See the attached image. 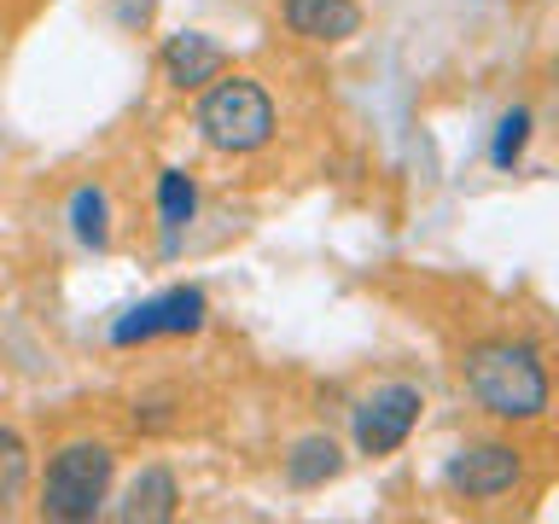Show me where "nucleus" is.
Wrapping results in <instances>:
<instances>
[{
	"mask_svg": "<svg viewBox=\"0 0 559 524\" xmlns=\"http://www.w3.org/2000/svg\"><path fill=\"white\" fill-rule=\"evenodd\" d=\"M461 379H466V396L496 419H542L554 402V379H548L542 349L519 344V338L472 344L461 361Z\"/></svg>",
	"mask_w": 559,
	"mask_h": 524,
	"instance_id": "1",
	"label": "nucleus"
},
{
	"mask_svg": "<svg viewBox=\"0 0 559 524\" xmlns=\"http://www.w3.org/2000/svg\"><path fill=\"white\" fill-rule=\"evenodd\" d=\"M192 122H199V140L210 152H227V157H251L274 140V94L262 87L257 76L245 70H222L216 82L199 94L192 105Z\"/></svg>",
	"mask_w": 559,
	"mask_h": 524,
	"instance_id": "2",
	"label": "nucleus"
},
{
	"mask_svg": "<svg viewBox=\"0 0 559 524\" xmlns=\"http://www.w3.org/2000/svg\"><path fill=\"white\" fill-rule=\"evenodd\" d=\"M111 478H117V449L99 437H76V443L52 449L47 472H41V519L52 524H87L105 513L111 501Z\"/></svg>",
	"mask_w": 559,
	"mask_h": 524,
	"instance_id": "3",
	"label": "nucleus"
},
{
	"mask_svg": "<svg viewBox=\"0 0 559 524\" xmlns=\"http://www.w3.org/2000/svg\"><path fill=\"white\" fill-rule=\"evenodd\" d=\"M419 414H426L419 384L391 379V384H379V391H367L356 402V414H349V443H356V454H367V461H384V454H396L414 437Z\"/></svg>",
	"mask_w": 559,
	"mask_h": 524,
	"instance_id": "4",
	"label": "nucleus"
},
{
	"mask_svg": "<svg viewBox=\"0 0 559 524\" xmlns=\"http://www.w3.org/2000/svg\"><path fill=\"white\" fill-rule=\"evenodd\" d=\"M204 321H210V297L199 286H169V291L146 297V303L122 309L111 321V344L134 349L152 338H192V332H204Z\"/></svg>",
	"mask_w": 559,
	"mask_h": 524,
	"instance_id": "5",
	"label": "nucleus"
},
{
	"mask_svg": "<svg viewBox=\"0 0 559 524\" xmlns=\"http://www.w3.org/2000/svg\"><path fill=\"white\" fill-rule=\"evenodd\" d=\"M519 478H524V454L513 443H466L443 466V484L461 501H501L519 489Z\"/></svg>",
	"mask_w": 559,
	"mask_h": 524,
	"instance_id": "6",
	"label": "nucleus"
},
{
	"mask_svg": "<svg viewBox=\"0 0 559 524\" xmlns=\"http://www.w3.org/2000/svg\"><path fill=\"white\" fill-rule=\"evenodd\" d=\"M157 70H164V82L175 87V94H204L222 70H234V59H227V47L216 41V35L175 29L169 41L157 47Z\"/></svg>",
	"mask_w": 559,
	"mask_h": 524,
	"instance_id": "7",
	"label": "nucleus"
},
{
	"mask_svg": "<svg viewBox=\"0 0 559 524\" xmlns=\"http://www.w3.org/2000/svg\"><path fill=\"white\" fill-rule=\"evenodd\" d=\"M280 24L309 47H344L361 35L367 12L361 0H280Z\"/></svg>",
	"mask_w": 559,
	"mask_h": 524,
	"instance_id": "8",
	"label": "nucleus"
},
{
	"mask_svg": "<svg viewBox=\"0 0 559 524\" xmlns=\"http://www.w3.org/2000/svg\"><path fill=\"white\" fill-rule=\"evenodd\" d=\"M175 513H181V484H175L169 466H140L111 507V519H122V524H164Z\"/></svg>",
	"mask_w": 559,
	"mask_h": 524,
	"instance_id": "9",
	"label": "nucleus"
},
{
	"mask_svg": "<svg viewBox=\"0 0 559 524\" xmlns=\"http://www.w3.org/2000/svg\"><path fill=\"white\" fill-rule=\"evenodd\" d=\"M338 472H344V449H338V437H326V431H309L286 449V484L297 489V496L326 489Z\"/></svg>",
	"mask_w": 559,
	"mask_h": 524,
	"instance_id": "10",
	"label": "nucleus"
},
{
	"mask_svg": "<svg viewBox=\"0 0 559 524\" xmlns=\"http://www.w3.org/2000/svg\"><path fill=\"white\" fill-rule=\"evenodd\" d=\"M64 216H70V239L82 245V251H111V192L105 187H76L70 192V204H64Z\"/></svg>",
	"mask_w": 559,
	"mask_h": 524,
	"instance_id": "11",
	"label": "nucleus"
},
{
	"mask_svg": "<svg viewBox=\"0 0 559 524\" xmlns=\"http://www.w3.org/2000/svg\"><path fill=\"white\" fill-rule=\"evenodd\" d=\"M199 216V181H192L187 169H164L157 175V222H164L169 245L181 239V227Z\"/></svg>",
	"mask_w": 559,
	"mask_h": 524,
	"instance_id": "12",
	"label": "nucleus"
},
{
	"mask_svg": "<svg viewBox=\"0 0 559 524\" xmlns=\"http://www.w3.org/2000/svg\"><path fill=\"white\" fill-rule=\"evenodd\" d=\"M24 489H29V443L12 426H0V519L24 501Z\"/></svg>",
	"mask_w": 559,
	"mask_h": 524,
	"instance_id": "13",
	"label": "nucleus"
},
{
	"mask_svg": "<svg viewBox=\"0 0 559 524\" xmlns=\"http://www.w3.org/2000/svg\"><path fill=\"white\" fill-rule=\"evenodd\" d=\"M531 129H536L531 105H513V111H501L496 134H489V164H496V169H519L524 146H531Z\"/></svg>",
	"mask_w": 559,
	"mask_h": 524,
	"instance_id": "14",
	"label": "nucleus"
},
{
	"mask_svg": "<svg viewBox=\"0 0 559 524\" xmlns=\"http://www.w3.org/2000/svg\"><path fill=\"white\" fill-rule=\"evenodd\" d=\"M134 426H140V431H169V426H175L169 402H140V408H134Z\"/></svg>",
	"mask_w": 559,
	"mask_h": 524,
	"instance_id": "15",
	"label": "nucleus"
}]
</instances>
